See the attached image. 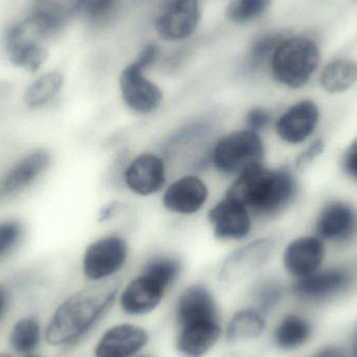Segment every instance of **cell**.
<instances>
[{
    "instance_id": "cell-1",
    "label": "cell",
    "mask_w": 357,
    "mask_h": 357,
    "mask_svg": "<svg viewBox=\"0 0 357 357\" xmlns=\"http://www.w3.org/2000/svg\"><path fill=\"white\" fill-rule=\"evenodd\" d=\"M121 281L112 278L75 291L54 310L44 333L47 345L69 347L85 339L110 312L121 293Z\"/></svg>"
},
{
    "instance_id": "cell-2",
    "label": "cell",
    "mask_w": 357,
    "mask_h": 357,
    "mask_svg": "<svg viewBox=\"0 0 357 357\" xmlns=\"http://www.w3.org/2000/svg\"><path fill=\"white\" fill-rule=\"evenodd\" d=\"M296 180L287 169L252 167L238 176L227 195L241 202L258 215L281 211L295 197Z\"/></svg>"
},
{
    "instance_id": "cell-3",
    "label": "cell",
    "mask_w": 357,
    "mask_h": 357,
    "mask_svg": "<svg viewBox=\"0 0 357 357\" xmlns=\"http://www.w3.org/2000/svg\"><path fill=\"white\" fill-rule=\"evenodd\" d=\"M175 319L178 337L199 341L222 337L218 304L204 285H190L181 293L176 303Z\"/></svg>"
},
{
    "instance_id": "cell-4",
    "label": "cell",
    "mask_w": 357,
    "mask_h": 357,
    "mask_svg": "<svg viewBox=\"0 0 357 357\" xmlns=\"http://www.w3.org/2000/svg\"><path fill=\"white\" fill-rule=\"evenodd\" d=\"M54 36L31 14L8 26L3 50L10 64L29 73H38L48 58L46 45Z\"/></svg>"
},
{
    "instance_id": "cell-5",
    "label": "cell",
    "mask_w": 357,
    "mask_h": 357,
    "mask_svg": "<svg viewBox=\"0 0 357 357\" xmlns=\"http://www.w3.org/2000/svg\"><path fill=\"white\" fill-rule=\"evenodd\" d=\"M319 63L318 45L305 36H287L279 44L270 61L276 81L289 88L305 85L318 68Z\"/></svg>"
},
{
    "instance_id": "cell-6",
    "label": "cell",
    "mask_w": 357,
    "mask_h": 357,
    "mask_svg": "<svg viewBox=\"0 0 357 357\" xmlns=\"http://www.w3.org/2000/svg\"><path fill=\"white\" fill-rule=\"evenodd\" d=\"M264 146L257 132L241 130L224 136L216 142L211 162L225 175H241L252 167L262 165Z\"/></svg>"
},
{
    "instance_id": "cell-7",
    "label": "cell",
    "mask_w": 357,
    "mask_h": 357,
    "mask_svg": "<svg viewBox=\"0 0 357 357\" xmlns=\"http://www.w3.org/2000/svg\"><path fill=\"white\" fill-rule=\"evenodd\" d=\"M128 245L117 235L102 237L86 249L83 257V273L93 282L112 279L126 264Z\"/></svg>"
},
{
    "instance_id": "cell-8",
    "label": "cell",
    "mask_w": 357,
    "mask_h": 357,
    "mask_svg": "<svg viewBox=\"0 0 357 357\" xmlns=\"http://www.w3.org/2000/svg\"><path fill=\"white\" fill-rule=\"evenodd\" d=\"M144 66L137 61L128 65L119 77L121 98L126 106L138 114H150L160 107V88L144 75Z\"/></svg>"
},
{
    "instance_id": "cell-9",
    "label": "cell",
    "mask_w": 357,
    "mask_h": 357,
    "mask_svg": "<svg viewBox=\"0 0 357 357\" xmlns=\"http://www.w3.org/2000/svg\"><path fill=\"white\" fill-rule=\"evenodd\" d=\"M199 20V0H167L157 18L156 31L165 41H183L195 33Z\"/></svg>"
},
{
    "instance_id": "cell-10",
    "label": "cell",
    "mask_w": 357,
    "mask_h": 357,
    "mask_svg": "<svg viewBox=\"0 0 357 357\" xmlns=\"http://www.w3.org/2000/svg\"><path fill=\"white\" fill-rule=\"evenodd\" d=\"M149 343L144 327L119 323L107 329L94 347V357H137Z\"/></svg>"
},
{
    "instance_id": "cell-11",
    "label": "cell",
    "mask_w": 357,
    "mask_h": 357,
    "mask_svg": "<svg viewBox=\"0 0 357 357\" xmlns=\"http://www.w3.org/2000/svg\"><path fill=\"white\" fill-rule=\"evenodd\" d=\"M213 234L220 241H241L249 235L252 222L249 210L243 204L226 195L208 214Z\"/></svg>"
},
{
    "instance_id": "cell-12",
    "label": "cell",
    "mask_w": 357,
    "mask_h": 357,
    "mask_svg": "<svg viewBox=\"0 0 357 357\" xmlns=\"http://www.w3.org/2000/svg\"><path fill=\"white\" fill-rule=\"evenodd\" d=\"M167 293V289L160 283L142 273L121 289L119 305L127 316H146L160 305Z\"/></svg>"
},
{
    "instance_id": "cell-13",
    "label": "cell",
    "mask_w": 357,
    "mask_h": 357,
    "mask_svg": "<svg viewBox=\"0 0 357 357\" xmlns=\"http://www.w3.org/2000/svg\"><path fill=\"white\" fill-rule=\"evenodd\" d=\"M270 239H257L235 250L225 259L220 270V279L227 284L243 280L259 268L272 253Z\"/></svg>"
},
{
    "instance_id": "cell-14",
    "label": "cell",
    "mask_w": 357,
    "mask_h": 357,
    "mask_svg": "<svg viewBox=\"0 0 357 357\" xmlns=\"http://www.w3.org/2000/svg\"><path fill=\"white\" fill-rule=\"evenodd\" d=\"M350 282L351 275L342 268L317 271L310 276L297 279L293 291L296 297L304 301H324L345 291Z\"/></svg>"
},
{
    "instance_id": "cell-15",
    "label": "cell",
    "mask_w": 357,
    "mask_h": 357,
    "mask_svg": "<svg viewBox=\"0 0 357 357\" xmlns=\"http://www.w3.org/2000/svg\"><path fill=\"white\" fill-rule=\"evenodd\" d=\"M50 165V154L36 150L15 163L0 178V199L18 195L31 186Z\"/></svg>"
},
{
    "instance_id": "cell-16",
    "label": "cell",
    "mask_w": 357,
    "mask_h": 357,
    "mask_svg": "<svg viewBox=\"0 0 357 357\" xmlns=\"http://www.w3.org/2000/svg\"><path fill=\"white\" fill-rule=\"evenodd\" d=\"M318 121V107L310 100H302L281 115L276 132L287 144H302L314 133Z\"/></svg>"
},
{
    "instance_id": "cell-17",
    "label": "cell",
    "mask_w": 357,
    "mask_h": 357,
    "mask_svg": "<svg viewBox=\"0 0 357 357\" xmlns=\"http://www.w3.org/2000/svg\"><path fill=\"white\" fill-rule=\"evenodd\" d=\"M125 181L136 195H154L165 183V162L156 155H140L126 169Z\"/></svg>"
},
{
    "instance_id": "cell-18",
    "label": "cell",
    "mask_w": 357,
    "mask_h": 357,
    "mask_svg": "<svg viewBox=\"0 0 357 357\" xmlns=\"http://www.w3.org/2000/svg\"><path fill=\"white\" fill-rule=\"evenodd\" d=\"M207 199L205 183L195 176H185L167 189L163 195V205L174 213L189 215L199 211Z\"/></svg>"
},
{
    "instance_id": "cell-19",
    "label": "cell",
    "mask_w": 357,
    "mask_h": 357,
    "mask_svg": "<svg viewBox=\"0 0 357 357\" xmlns=\"http://www.w3.org/2000/svg\"><path fill=\"white\" fill-rule=\"evenodd\" d=\"M324 257L322 243L314 237H300L289 243L283 255L285 270L296 279L319 271Z\"/></svg>"
},
{
    "instance_id": "cell-20",
    "label": "cell",
    "mask_w": 357,
    "mask_h": 357,
    "mask_svg": "<svg viewBox=\"0 0 357 357\" xmlns=\"http://www.w3.org/2000/svg\"><path fill=\"white\" fill-rule=\"evenodd\" d=\"M79 6L81 0H33L29 14L56 36L73 16L79 15Z\"/></svg>"
},
{
    "instance_id": "cell-21",
    "label": "cell",
    "mask_w": 357,
    "mask_h": 357,
    "mask_svg": "<svg viewBox=\"0 0 357 357\" xmlns=\"http://www.w3.org/2000/svg\"><path fill=\"white\" fill-rule=\"evenodd\" d=\"M356 226V214L347 204H329L319 218L317 230L323 238L337 241L349 236Z\"/></svg>"
},
{
    "instance_id": "cell-22",
    "label": "cell",
    "mask_w": 357,
    "mask_h": 357,
    "mask_svg": "<svg viewBox=\"0 0 357 357\" xmlns=\"http://www.w3.org/2000/svg\"><path fill=\"white\" fill-rule=\"evenodd\" d=\"M266 329V314L255 307L237 310L225 328V337L229 343L253 341L264 335Z\"/></svg>"
},
{
    "instance_id": "cell-23",
    "label": "cell",
    "mask_w": 357,
    "mask_h": 357,
    "mask_svg": "<svg viewBox=\"0 0 357 357\" xmlns=\"http://www.w3.org/2000/svg\"><path fill=\"white\" fill-rule=\"evenodd\" d=\"M312 335V324L305 317L289 314L279 321L273 337L279 349L293 351L305 345Z\"/></svg>"
},
{
    "instance_id": "cell-24",
    "label": "cell",
    "mask_w": 357,
    "mask_h": 357,
    "mask_svg": "<svg viewBox=\"0 0 357 357\" xmlns=\"http://www.w3.org/2000/svg\"><path fill=\"white\" fill-rule=\"evenodd\" d=\"M64 85V77L59 71H50L36 79L27 87L24 102L29 108L39 109L52 102Z\"/></svg>"
},
{
    "instance_id": "cell-25",
    "label": "cell",
    "mask_w": 357,
    "mask_h": 357,
    "mask_svg": "<svg viewBox=\"0 0 357 357\" xmlns=\"http://www.w3.org/2000/svg\"><path fill=\"white\" fill-rule=\"evenodd\" d=\"M357 79V62L346 59L333 61L321 73L320 83L329 93H341L349 89Z\"/></svg>"
},
{
    "instance_id": "cell-26",
    "label": "cell",
    "mask_w": 357,
    "mask_h": 357,
    "mask_svg": "<svg viewBox=\"0 0 357 357\" xmlns=\"http://www.w3.org/2000/svg\"><path fill=\"white\" fill-rule=\"evenodd\" d=\"M41 340V326L33 317L19 319L13 325L8 335L10 348L21 356L35 354Z\"/></svg>"
},
{
    "instance_id": "cell-27",
    "label": "cell",
    "mask_w": 357,
    "mask_h": 357,
    "mask_svg": "<svg viewBox=\"0 0 357 357\" xmlns=\"http://www.w3.org/2000/svg\"><path fill=\"white\" fill-rule=\"evenodd\" d=\"M142 273L160 283L169 291L180 276L181 264L177 258L160 256L150 260L144 266Z\"/></svg>"
},
{
    "instance_id": "cell-28",
    "label": "cell",
    "mask_w": 357,
    "mask_h": 357,
    "mask_svg": "<svg viewBox=\"0 0 357 357\" xmlns=\"http://www.w3.org/2000/svg\"><path fill=\"white\" fill-rule=\"evenodd\" d=\"M287 35L284 33H268L258 38L252 44L248 56V65L252 70L260 68L266 61H271L279 44Z\"/></svg>"
},
{
    "instance_id": "cell-29",
    "label": "cell",
    "mask_w": 357,
    "mask_h": 357,
    "mask_svg": "<svg viewBox=\"0 0 357 357\" xmlns=\"http://www.w3.org/2000/svg\"><path fill=\"white\" fill-rule=\"evenodd\" d=\"M283 296L284 291L280 283L275 280L262 281L254 289V307L264 314H270L280 305Z\"/></svg>"
},
{
    "instance_id": "cell-30",
    "label": "cell",
    "mask_w": 357,
    "mask_h": 357,
    "mask_svg": "<svg viewBox=\"0 0 357 357\" xmlns=\"http://www.w3.org/2000/svg\"><path fill=\"white\" fill-rule=\"evenodd\" d=\"M271 0H231L227 8V15L233 22H251L264 14Z\"/></svg>"
},
{
    "instance_id": "cell-31",
    "label": "cell",
    "mask_w": 357,
    "mask_h": 357,
    "mask_svg": "<svg viewBox=\"0 0 357 357\" xmlns=\"http://www.w3.org/2000/svg\"><path fill=\"white\" fill-rule=\"evenodd\" d=\"M119 6V0H81L79 15L90 24H104L110 20Z\"/></svg>"
},
{
    "instance_id": "cell-32",
    "label": "cell",
    "mask_w": 357,
    "mask_h": 357,
    "mask_svg": "<svg viewBox=\"0 0 357 357\" xmlns=\"http://www.w3.org/2000/svg\"><path fill=\"white\" fill-rule=\"evenodd\" d=\"M23 227L17 220L0 222V259L6 257L22 238Z\"/></svg>"
},
{
    "instance_id": "cell-33",
    "label": "cell",
    "mask_w": 357,
    "mask_h": 357,
    "mask_svg": "<svg viewBox=\"0 0 357 357\" xmlns=\"http://www.w3.org/2000/svg\"><path fill=\"white\" fill-rule=\"evenodd\" d=\"M271 119L272 117H271L270 112L266 109L259 108V107L251 109L245 116L248 129L257 132V133L270 125Z\"/></svg>"
},
{
    "instance_id": "cell-34",
    "label": "cell",
    "mask_w": 357,
    "mask_h": 357,
    "mask_svg": "<svg viewBox=\"0 0 357 357\" xmlns=\"http://www.w3.org/2000/svg\"><path fill=\"white\" fill-rule=\"evenodd\" d=\"M159 52H160V50H159L156 44H148V45L144 46V50L140 52L139 56H137L135 61H137L144 68H150L158 60Z\"/></svg>"
},
{
    "instance_id": "cell-35",
    "label": "cell",
    "mask_w": 357,
    "mask_h": 357,
    "mask_svg": "<svg viewBox=\"0 0 357 357\" xmlns=\"http://www.w3.org/2000/svg\"><path fill=\"white\" fill-rule=\"evenodd\" d=\"M323 151V142H320V140H317L314 144H310V148L305 151V152L302 153L300 155L299 158L297 160V167H303L305 165H307L308 163L312 162V160H314V158L319 156V155L322 153Z\"/></svg>"
},
{
    "instance_id": "cell-36",
    "label": "cell",
    "mask_w": 357,
    "mask_h": 357,
    "mask_svg": "<svg viewBox=\"0 0 357 357\" xmlns=\"http://www.w3.org/2000/svg\"><path fill=\"white\" fill-rule=\"evenodd\" d=\"M344 167L347 173L357 181V138L352 142L346 153Z\"/></svg>"
},
{
    "instance_id": "cell-37",
    "label": "cell",
    "mask_w": 357,
    "mask_h": 357,
    "mask_svg": "<svg viewBox=\"0 0 357 357\" xmlns=\"http://www.w3.org/2000/svg\"><path fill=\"white\" fill-rule=\"evenodd\" d=\"M307 357H348L347 354L337 347H325Z\"/></svg>"
},
{
    "instance_id": "cell-38",
    "label": "cell",
    "mask_w": 357,
    "mask_h": 357,
    "mask_svg": "<svg viewBox=\"0 0 357 357\" xmlns=\"http://www.w3.org/2000/svg\"><path fill=\"white\" fill-rule=\"evenodd\" d=\"M119 208V204L116 203V202H112V203L105 206V207H102V209L100 210V213H98V220H100V222H107V220H110V218H112L114 214L116 213Z\"/></svg>"
},
{
    "instance_id": "cell-39",
    "label": "cell",
    "mask_w": 357,
    "mask_h": 357,
    "mask_svg": "<svg viewBox=\"0 0 357 357\" xmlns=\"http://www.w3.org/2000/svg\"><path fill=\"white\" fill-rule=\"evenodd\" d=\"M8 307V293L3 287L0 285V322L6 316Z\"/></svg>"
},
{
    "instance_id": "cell-40",
    "label": "cell",
    "mask_w": 357,
    "mask_h": 357,
    "mask_svg": "<svg viewBox=\"0 0 357 357\" xmlns=\"http://www.w3.org/2000/svg\"><path fill=\"white\" fill-rule=\"evenodd\" d=\"M348 357H357V326L352 335L351 350H350V356Z\"/></svg>"
},
{
    "instance_id": "cell-41",
    "label": "cell",
    "mask_w": 357,
    "mask_h": 357,
    "mask_svg": "<svg viewBox=\"0 0 357 357\" xmlns=\"http://www.w3.org/2000/svg\"><path fill=\"white\" fill-rule=\"evenodd\" d=\"M23 357H45V356H40V354H26V356H24Z\"/></svg>"
},
{
    "instance_id": "cell-42",
    "label": "cell",
    "mask_w": 357,
    "mask_h": 357,
    "mask_svg": "<svg viewBox=\"0 0 357 357\" xmlns=\"http://www.w3.org/2000/svg\"><path fill=\"white\" fill-rule=\"evenodd\" d=\"M0 357H13L10 354H4V352H0Z\"/></svg>"
},
{
    "instance_id": "cell-43",
    "label": "cell",
    "mask_w": 357,
    "mask_h": 357,
    "mask_svg": "<svg viewBox=\"0 0 357 357\" xmlns=\"http://www.w3.org/2000/svg\"><path fill=\"white\" fill-rule=\"evenodd\" d=\"M137 357H150V356H137Z\"/></svg>"
}]
</instances>
